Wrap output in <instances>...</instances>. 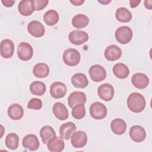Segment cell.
Returning a JSON list of instances; mask_svg holds the SVG:
<instances>
[{
  "label": "cell",
  "mask_w": 152,
  "mask_h": 152,
  "mask_svg": "<svg viewBox=\"0 0 152 152\" xmlns=\"http://www.w3.org/2000/svg\"><path fill=\"white\" fill-rule=\"evenodd\" d=\"M110 128L114 134L121 135L125 132L126 130V124L123 119L116 118L111 122Z\"/></svg>",
  "instance_id": "23"
},
{
  "label": "cell",
  "mask_w": 152,
  "mask_h": 152,
  "mask_svg": "<svg viewBox=\"0 0 152 152\" xmlns=\"http://www.w3.org/2000/svg\"><path fill=\"white\" fill-rule=\"evenodd\" d=\"M113 74L119 79H125L128 77L129 74L128 67L123 63L116 64L112 68Z\"/></svg>",
  "instance_id": "25"
},
{
  "label": "cell",
  "mask_w": 152,
  "mask_h": 152,
  "mask_svg": "<svg viewBox=\"0 0 152 152\" xmlns=\"http://www.w3.org/2000/svg\"><path fill=\"white\" fill-rule=\"evenodd\" d=\"M67 91L65 84L60 81L53 83L50 87V93L52 97L60 99L64 97Z\"/></svg>",
  "instance_id": "9"
},
{
  "label": "cell",
  "mask_w": 152,
  "mask_h": 152,
  "mask_svg": "<svg viewBox=\"0 0 152 152\" xmlns=\"http://www.w3.org/2000/svg\"><path fill=\"white\" fill-rule=\"evenodd\" d=\"M144 5L146 8L148 10H151L152 8V1L151 0H145L144 1Z\"/></svg>",
  "instance_id": "39"
},
{
  "label": "cell",
  "mask_w": 152,
  "mask_h": 152,
  "mask_svg": "<svg viewBox=\"0 0 152 152\" xmlns=\"http://www.w3.org/2000/svg\"><path fill=\"white\" fill-rule=\"evenodd\" d=\"M40 135L42 140L45 144H46L50 139L56 136V132L54 129L49 125L43 126L40 130Z\"/></svg>",
  "instance_id": "29"
},
{
  "label": "cell",
  "mask_w": 152,
  "mask_h": 152,
  "mask_svg": "<svg viewBox=\"0 0 152 152\" xmlns=\"http://www.w3.org/2000/svg\"><path fill=\"white\" fill-rule=\"evenodd\" d=\"M131 82L133 86L139 89H143L147 87L149 84V78L144 74L136 73L131 78Z\"/></svg>",
  "instance_id": "16"
},
{
  "label": "cell",
  "mask_w": 152,
  "mask_h": 152,
  "mask_svg": "<svg viewBox=\"0 0 152 152\" xmlns=\"http://www.w3.org/2000/svg\"><path fill=\"white\" fill-rule=\"evenodd\" d=\"M129 135L132 140L136 142L143 141L146 137V132L144 128L140 125H134L131 127Z\"/></svg>",
  "instance_id": "12"
},
{
  "label": "cell",
  "mask_w": 152,
  "mask_h": 152,
  "mask_svg": "<svg viewBox=\"0 0 152 152\" xmlns=\"http://www.w3.org/2000/svg\"><path fill=\"white\" fill-rule=\"evenodd\" d=\"M98 2H99V3H101V4H103V5H106V4H109V3H110V2H111V1H98Z\"/></svg>",
  "instance_id": "40"
},
{
  "label": "cell",
  "mask_w": 152,
  "mask_h": 152,
  "mask_svg": "<svg viewBox=\"0 0 152 152\" xmlns=\"http://www.w3.org/2000/svg\"><path fill=\"white\" fill-rule=\"evenodd\" d=\"M77 127L74 123L68 122L62 124L59 128L60 137L66 140H68L71 137L72 135L76 131Z\"/></svg>",
  "instance_id": "18"
},
{
  "label": "cell",
  "mask_w": 152,
  "mask_h": 152,
  "mask_svg": "<svg viewBox=\"0 0 152 152\" xmlns=\"http://www.w3.org/2000/svg\"><path fill=\"white\" fill-rule=\"evenodd\" d=\"M87 142V134L83 131H78L71 136V142L72 146L75 148H83Z\"/></svg>",
  "instance_id": "11"
},
{
  "label": "cell",
  "mask_w": 152,
  "mask_h": 152,
  "mask_svg": "<svg viewBox=\"0 0 152 152\" xmlns=\"http://www.w3.org/2000/svg\"><path fill=\"white\" fill-rule=\"evenodd\" d=\"M68 39L72 44L81 45L88 40V35L85 31L75 30L69 33Z\"/></svg>",
  "instance_id": "5"
},
{
  "label": "cell",
  "mask_w": 152,
  "mask_h": 152,
  "mask_svg": "<svg viewBox=\"0 0 152 152\" xmlns=\"http://www.w3.org/2000/svg\"><path fill=\"white\" fill-rule=\"evenodd\" d=\"M116 20L121 23L129 22L132 17L131 12L125 7L118 8L115 13Z\"/></svg>",
  "instance_id": "27"
},
{
  "label": "cell",
  "mask_w": 152,
  "mask_h": 152,
  "mask_svg": "<svg viewBox=\"0 0 152 152\" xmlns=\"http://www.w3.org/2000/svg\"><path fill=\"white\" fill-rule=\"evenodd\" d=\"M69 1L74 5H76V6L81 5L84 2V0H83V1H81V0H71Z\"/></svg>",
  "instance_id": "38"
},
{
  "label": "cell",
  "mask_w": 152,
  "mask_h": 152,
  "mask_svg": "<svg viewBox=\"0 0 152 152\" xmlns=\"http://www.w3.org/2000/svg\"><path fill=\"white\" fill-rule=\"evenodd\" d=\"M86 100V95L84 92L76 91L69 94L68 98V103L69 106L72 108L77 104H84Z\"/></svg>",
  "instance_id": "17"
},
{
  "label": "cell",
  "mask_w": 152,
  "mask_h": 152,
  "mask_svg": "<svg viewBox=\"0 0 152 152\" xmlns=\"http://www.w3.org/2000/svg\"><path fill=\"white\" fill-rule=\"evenodd\" d=\"M7 113L10 119L14 121H18L23 118L24 109L20 104L14 103L9 106Z\"/></svg>",
  "instance_id": "22"
},
{
  "label": "cell",
  "mask_w": 152,
  "mask_h": 152,
  "mask_svg": "<svg viewBox=\"0 0 152 152\" xmlns=\"http://www.w3.org/2000/svg\"><path fill=\"white\" fill-rule=\"evenodd\" d=\"M72 85L78 88H84L88 84V80L87 76L83 73H76L71 77Z\"/></svg>",
  "instance_id": "24"
},
{
  "label": "cell",
  "mask_w": 152,
  "mask_h": 152,
  "mask_svg": "<svg viewBox=\"0 0 152 152\" xmlns=\"http://www.w3.org/2000/svg\"><path fill=\"white\" fill-rule=\"evenodd\" d=\"M14 52V44L13 42L8 39H4L0 44V53L2 57L8 59L12 56Z\"/></svg>",
  "instance_id": "10"
},
{
  "label": "cell",
  "mask_w": 152,
  "mask_h": 152,
  "mask_svg": "<svg viewBox=\"0 0 152 152\" xmlns=\"http://www.w3.org/2000/svg\"><path fill=\"white\" fill-rule=\"evenodd\" d=\"M18 10L22 15H30L34 11L33 0H21L18 4Z\"/></svg>",
  "instance_id": "20"
},
{
  "label": "cell",
  "mask_w": 152,
  "mask_h": 152,
  "mask_svg": "<svg viewBox=\"0 0 152 152\" xmlns=\"http://www.w3.org/2000/svg\"><path fill=\"white\" fill-rule=\"evenodd\" d=\"M62 59L66 65L74 66L79 64L81 56L80 52L77 49L69 48L64 51L62 55Z\"/></svg>",
  "instance_id": "2"
},
{
  "label": "cell",
  "mask_w": 152,
  "mask_h": 152,
  "mask_svg": "<svg viewBox=\"0 0 152 152\" xmlns=\"http://www.w3.org/2000/svg\"><path fill=\"white\" fill-rule=\"evenodd\" d=\"M91 79L94 82H100L106 77V71L101 65L96 64L90 66L88 71Z\"/></svg>",
  "instance_id": "7"
},
{
  "label": "cell",
  "mask_w": 152,
  "mask_h": 152,
  "mask_svg": "<svg viewBox=\"0 0 152 152\" xmlns=\"http://www.w3.org/2000/svg\"><path fill=\"white\" fill-rule=\"evenodd\" d=\"M43 20L48 26H53L58 22L59 14L56 11L54 10H50L44 14Z\"/></svg>",
  "instance_id": "31"
},
{
  "label": "cell",
  "mask_w": 152,
  "mask_h": 152,
  "mask_svg": "<svg viewBox=\"0 0 152 152\" xmlns=\"http://www.w3.org/2000/svg\"><path fill=\"white\" fill-rule=\"evenodd\" d=\"M97 94L102 100L109 102L113 99L115 91L113 86L110 84L104 83L98 87Z\"/></svg>",
  "instance_id": "8"
},
{
  "label": "cell",
  "mask_w": 152,
  "mask_h": 152,
  "mask_svg": "<svg viewBox=\"0 0 152 152\" xmlns=\"http://www.w3.org/2000/svg\"><path fill=\"white\" fill-rule=\"evenodd\" d=\"M104 57L109 61L119 59L122 56V50L117 45H111L106 48L104 50Z\"/></svg>",
  "instance_id": "15"
},
{
  "label": "cell",
  "mask_w": 152,
  "mask_h": 152,
  "mask_svg": "<svg viewBox=\"0 0 152 152\" xmlns=\"http://www.w3.org/2000/svg\"><path fill=\"white\" fill-rule=\"evenodd\" d=\"M141 2V1H137V0H130L129 1V4H130V7L131 8H135L137 7L139 4Z\"/></svg>",
  "instance_id": "37"
},
{
  "label": "cell",
  "mask_w": 152,
  "mask_h": 152,
  "mask_svg": "<svg viewBox=\"0 0 152 152\" xmlns=\"http://www.w3.org/2000/svg\"><path fill=\"white\" fill-rule=\"evenodd\" d=\"M34 10L40 11L45 8L49 3L48 0H33Z\"/></svg>",
  "instance_id": "35"
},
{
  "label": "cell",
  "mask_w": 152,
  "mask_h": 152,
  "mask_svg": "<svg viewBox=\"0 0 152 152\" xmlns=\"http://www.w3.org/2000/svg\"><path fill=\"white\" fill-rule=\"evenodd\" d=\"M52 111L55 117L61 121H64L69 116L67 108L61 102H56L53 104Z\"/></svg>",
  "instance_id": "21"
},
{
  "label": "cell",
  "mask_w": 152,
  "mask_h": 152,
  "mask_svg": "<svg viewBox=\"0 0 152 152\" xmlns=\"http://www.w3.org/2000/svg\"><path fill=\"white\" fill-rule=\"evenodd\" d=\"M145 99L140 93H132L127 99V106L130 110L135 113L141 112L145 107Z\"/></svg>",
  "instance_id": "1"
},
{
  "label": "cell",
  "mask_w": 152,
  "mask_h": 152,
  "mask_svg": "<svg viewBox=\"0 0 152 152\" xmlns=\"http://www.w3.org/2000/svg\"><path fill=\"white\" fill-rule=\"evenodd\" d=\"M47 147L50 151L60 152L64 149L65 143L62 138L54 136L47 143Z\"/></svg>",
  "instance_id": "19"
},
{
  "label": "cell",
  "mask_w": 152,
  "mask_h": 152,
  "mask_svg": "<svg viewBox=\"0 0 152 152\" xmlns=\"http://www.w3.org/2000/svg\"><path fill=\"white\" fill-rule=\"evenodd\" d=\"M23 146L30 151H35L39 147V141L37 136L34 134H27L22 140Z\"/></svg>",
  "instance_id": "14"
},
{
  "label": "cell",
  "mask_w": 152,
  "mask_h": 152,
  "mask_svg": "<svg viewBox=\"0 0 152 152\" xmlns=\"http://www.w3.org/2000/svg\"><path fill=\"white\" fill-rule=\"evenodd\" d=\"M30 90L33 94L41 96L45 93L46 87L43 82L36 81L31 83L30 86Z\"/></svg>",
  "instance_id": "30"
},
{
  "label": "cell",
  "mask_w": 152,
  "mask_h": 152,
  "mask_svg": "<svg viewBox=\"0 0 152 152\" xmlns=\"http://www.w3.org/2000/svg\"><path fill=\"white\" fill-rule=\"evenodd\" d=\"M42 107V102L40 99L32 98L27 104V107L30 109L39 110Z\"/></svg>",
  "instance_id": "34"
},
{
  "label": "cell",
  "mask_w": 152,
  "mask_h": 152,
  "mask_svg": "<svg viewBox=\"0 0 152 152\" xmlns=\"http://www.w3.org/2000/svg\"><path fill=\"white\" fill-rule=\"evenodd\" d=\"M33 73L37 78H45L49 74V68L45 63H38L34 66Z\"/></svg>",
  "instance_id": "26"
},
{
  "label": "cell",
  "mask_w": 152,
  "mask_h": 152,
  "mask_svg": "<svg viewBox=\"0 0 152 152\" xmlns=\"http://www.w3.org/2000/svg\"><path fill=\"white\" fill-rule=\"evenodd\" d=\"M72 116L76 119H83L86 115V109L84 104H77L72 107Z\"/></svg>",
  "instance_id": "33"
},
{
  "label": "cell",
  "mask_w": 152,
  "mask_h": 152,
  "mask_svg": "<svg viewBox=\"0 0 152 152\" xmlns=\"http://www.w3.org/2000/svg\"><path fill=\"white\" fill-rule=\"evenodd\" d=\"M89 18L84 14H78L72 19V24L76 28L86 27L89 23Z\"/></svg>",
  "instance_id": "28"
},
{
  "label": "cell",
  "mask_w": 152,
  "mask_h": 152,
  "mask_svg": "<svg viewBox=\"0 0 152 152\" xmlns=\"http://www.w3.org/2000/svg\"><path fill=\"white\" fill-rule=\"evenodd\" d=\"M107 110L106 106L99 102L93 103L90 107V116L97 120L104 118L107 115Z\"/></svg>",
  "instance_id": "4"
},
{
  "label": "cell",
  "mask_w": 152,
  "mask_h": 152,
  "mask_svg": "<svg viewBox=\"0 0 152 152\" xmlns=\"http://www.w3.org/2000/svg\"><path fill=\"white\" fill-rule=\"evenodd\" d=\"M28 33L35 37H40L45 34V30L43 25L39 21L33 20L27 25Z\"/></svg>",
  "instance_id": "13"
},
{
  "label": "cell",
  "mask_w": 152,
  "mask_h": 152,
  "mask_svg": "<svg viewBox=\"0 0 152 152\" xmlns=\"http://www.w3.org/2000/svg\"><path fill=\"white\" fill-rule=\"evenodd\" d=\"M17 55L22 61H27L31 59L33 55L32 46L27 42H21L17 48Z\"/></svg>",
  "instance_id": "6"
},
{
  "label": "cell",
  "mask_w": 152,
  "mask_h": 152,
  "mask_svg": "<svg viewBox=\"0 0 152 152\" xmlns=\"http://www.w3.org/2000/svg\"><path fill=\"white\" fill-rule=\"evenodd\" d=\"M132 31L128 26H121L115 31V38L121 44L128 43L132 38Z\"/></svg>",
  "instance_id": "3"
},
{
  "label": "cell",
  "mask_w": 152,
  "mask_h": 152,
  "mask_svg": "<svg viewBox=\"0 0 152 152\" xmlns=\"http://www.w3.org/2000/svg\"><path fill=\"white\" fill-rule=\"evenodd\" d=\"M5 142L7 148L11 150H15L18 146L19 137L15 133H10L7 135Z\"/></svg>",
  "instance_id": "32"
},
{
  "label": "cell",
  "mask_w": 152,
  "mask_h": 152,
  "mask_svg": "<svg viewBox=\"0 0 152 152\" xmlns=\"http://www.w3.org/2000/svg\"><path fill=\"white\" fill-rule=\"evenodd\" d=\"M1 2L5 7H11L13 6V5L15 1H13V0H2Z\"/></svg>",
  "instance_id": "36"
}]
</instances>
